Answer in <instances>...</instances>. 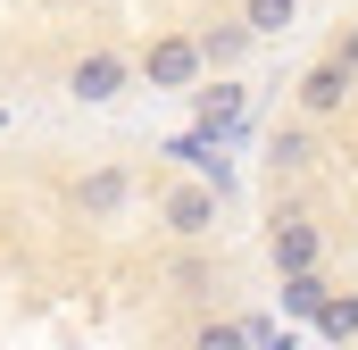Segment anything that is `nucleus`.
<instances>
[{
  "instance_id": "nucleus-1",
  "label": "nucleus",
  "mask_w": 358,
  "mask_h": 350,
  "mask_svg": "<svg viewBox=\"0 0 358 350\" xmlns=\"http://www.w3.org/2000/svg\"><path fill=\"white\" fill-rule=\"evenodd\" d=\"M134 76H142L150 92H192L208 67H200V42H192V34H159V42L134 59Z\"/></svg>"
},
{
  "instance_id": "nucleus-2",
  "label": "nucleus",
  "mask_w": 358,
  "mask_h": 350,
  "mask_svg": "<svg viewBox=\"0 0 358 350\" xmlns=\"http://www.w3.org/2000/svg\"><path fill=\"white\" fill-rule=\"evenodd\" d=\"M217 209H225L217 183H176V192L159 200V225H167L176 242H208V234H217Z\"/></svg>"
},
{
  "instance_id": "nucleus-3",
  "label": "nucleus",
  "mask_w": 358,
  "mask_h": 350,
  "mask_svg": "<svg viewBox=\"0 0 358 350\" xmlns=\"http://www.w3.org/2000/svg\"><path fill=\"white\" fill-rule=\"evenodd\" d=\"M125 84H134V59H125V50H84V59L67 67V92H76L84 108H108Z\"/></svg>"
},
{
  "instance_id": "nucleus-4",
  "label": "nucleus",
  "mask_w": 358,
  "mask_h": 350,
  "mask_svg": "<svg viewBox=\"0 0 358 350\" xmlns=\"http://www.w3.org/2000/svg\"><path fill=\"white\" fill-rule=\"evenodd\" d=\"M267 259H275V275H292V267H317V259H325V234H317L308 217H275Z\"/></svg>"
},
{
  "instance_id": "nucleus-5",
  "label": "nucleus",
  "mask_w": 358,
  "mask_h": 350,
  "mask_svg": "<svg viewBox=\"0 0 358 350\" xmlns=\"http://www.w3.org/2000/svg\"><path fill=\"white\" fill-rule=\"evenodd\" d=\"M350 92H358V76H342L334 59H317V67L300 76V108H308V117H334V108H350Z\"/></svg>"
},
{
  "instance_id": "nucleus-6",
  "label": "nucleus",
  "mask_w": 358,
  "mask_h": 350,
  "mask_svg": "<svg viewBox=\"0 0 358 350\" xmlns=\"http://www.w3.org/2000/svg\"><path fill=\"white\" fill-rule=\"evenodd\" d=\"M125 192H134V175H125V167H92L84 183H76V209H84V217H117Z\"/></svg>"
},
{
  "instance_id": "nucleus-7",
  "label": "nucleus",
  "mask_w": 358,
  "mask_h": 350,
  "mask_svg": "<svg viewBox=\"0 0 358 350\" xmlns=\"http://www.w3.org/2000/svg\"><path fill=\"white\" fill-rule=\"evenodd\" d=\"M300 25V0H242V34L250 42H275V34H292Z\"/></svg>"
},
{
  "instance_id": "nucleus-8",
  "label": "nucleus",
  "mask_w": 358,
  "mask_h": 350,
  "mask_svg": "<svg viewBox=\"0 0 358 350\" xmlns=\"http://www.w3.org/2000/svg\"><path fill=\"white\" fill-rule=\"evenodd\" d=\"M192 42H200V67H242V50H250L242 17H234V25H208V34H192Z\"/></svg>"
},
{
  "instance_id": "nucleus-9",
  "label": "nucleus",
  "mask_w": 358,
  "mask_h": 350,
  "mask_svg": "<svg viewBox=\"0 0 358 350\" xmlns=\"http://www.w3.org/2000/svg\"><path fill=\"white\" fill-rule=\"evenodd\" d=\"M234 125H242V92H234V84L200 92V134H208V142H225Z\"/></svg>"
},
{
  "instance_id": "nucleus-10",
  "label": "nucleus",
  "mask_w": 358,
  "mask_h": 350,
  "mask_svg": "<svg viewBox=\"0 0 358 350\" xmlns=\"http://www.w3.org/2000/svg\"><path fill=\"white\" fill-rule=\"evenodd\" d=\"M308 317H317V334H325V342H350V334H358V292H325Z\"/></svg>"
},
{
  "instance_id": "nucleus-11",
  "label": "nucleus",
  "mask_w": 358,
  "mask_h": 350,
  "mask_svg": "<svg viewBox=\"0 0 358 350\" xmlns=\"http://www.w3.org/2000/svg\"><path fill=\"white\" fill-rule=\"evenodd\" d=\"M192 350H250V326H242V317H208V326L192 334Z\"/></svg>"
},
{
  "instance_id": "nucleus-12",
  "label": "nucleus",
  "mask_w": 358,
  "mask_h": 350,
  "mask_svg": "<svg viewBox=\"0 0 358 350\" xmlns=\"http://www.w3.org/2000/svg\"><path fill=\"white\" fill-rule=\"evenodd\" d=\"M267 159H275V175H300L308 159H317V150H308V134L292 125V134H275V142H267Z\"/></svg>"
},
{
  "instance_id": "nucleus-13",
  "label": "nucleus",
  "mask_w": 358,
  "mask_h": 350,
  "mask_svg": "<svg viewBox=\"0 0 358 350\" xmlns=\"http://www.w3.org/2000/svg\"><path fill=\"white\" fill-rule=\"evenodd\" d=\"M334 67H342V76H358V25H342V42H334Z\"/></svg>"
}]
</instances>
